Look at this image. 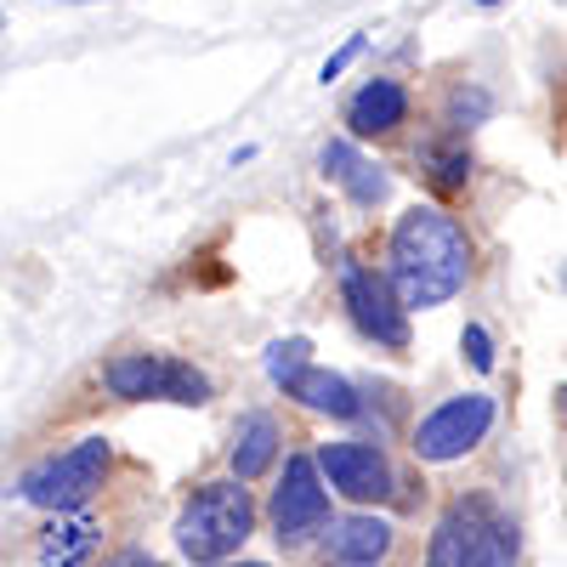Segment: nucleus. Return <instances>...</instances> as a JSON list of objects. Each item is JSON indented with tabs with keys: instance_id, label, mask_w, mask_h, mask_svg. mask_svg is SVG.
I'll return each instance as SVG.
<instances>
[{
	"instance_id": "obj_14",
	"label": "nucleus",
	"mask_w": 567,
	"mask_h": 567,
	"mask_svg": "<svg viewBox=\"0 0 567 567\" xmlns=\"http://www.w3.org/2000/svg\"><path fill=\"white\" fill-rule=\"evenodd\" d=\"M386 545H392V528L381 516H347V523L329 528V550H336V561H352V567L381 561Z\"/></svg>"
},
{
	"instance_id": "obj_18",
	"label": "nucleus",
	"mask_w": 567,
	"mask_h": 567,
	"mask_svg": "<svg viewBox=\"0 0 567 567\" xmlns=\"http://www.w3.org/2000/svg\"><path fill=\"white\" fill-rule=\"evenodd\" d=\"M488 91H454L449 97V125H477V120H488Z\"/></svg>"
},
{
	"instance_id": "obj_13",
	"label": "nucleus",
	"mask_w": 567,
	"mask_h": 567,
	"mask_svg": "<svg viewBox=\"0 0 567 567\" xmlns=\"http://www.w3.org/2000/svg\"><path fill=\"white\" fill-rule=\"evenodd\" d=\"M290 398L307 403V409H318V414H336V420H352L358 414L352 381H347V374H336V369H318V363H307L296 381H290Z\"/></svg>"
},
{
	"instance_id": "obj_10",
	"label": "nucleus",
	"mask_w": 567,
	"mask_h": 567,
	"mask_svg": "<svg viewBox=\"0 0 567 567\" xmlns=\"http://www.w3.org/2000/svg\"><path fill=\"white\" fill-rule=\"evenodd\" d=\"M318 165H323L329 182L347 187L352 205H386V199H392V176H386L381 165H369V159L358 154V142H347V136H329L323 154H318Z\"/></svg>"
},
{
	"instance_id": "obj_21",
	"label": "nucleus",
	"mask_w": 567,
	"mask_h": 567,
	"mask_svg": "<svg viewBox=\"0 0 567 567\" xmlns=\"http://www.w3.org/2000/svg\"><path fill=\"white\" fill-rule=\"evenodd\" d=\"M114 567H159V561H154V556H142V550H125Z\"/></svg>"
},
{
	"instance_id": "obj_11",
	"label": "nucleus",
	"mask_w": 567,
	"mask_h": 567,
	"mask_svg": "<svg viewBox=\"0 0 567 567\" xmlns=\"http://www.w3.org/2000/svg\"><path fill=\"white\" fill-rule=\"evenodd\" d=\"M409 120V91L398 80H363L358 97L347 103V125L352 136H386Z\"/></svg>"
},
{
	"instance_id": "obj_24",
	"label": "nucleus",
	"mask_w": 567,
	"mask_h": 567,
	"mask_svg": "<svg viewBox=\"0 0 567 567\" xmlns=\"http://www.w3.org/2000/svg\"><path fill=\"white\" fill-rule=\"evenodd\" d=\"M329 567H352V561H329Z\"/></svg>"
},
{
	"instance_id": "obj_20",
	"label": "nucleus",
	"mask_w": 567,
	"mask_h": 567,
	"mask_svg": "<svg viewBox=\"0 0 567 567\" xmlns=\"http://www.w3.org/2000/svg\"><path fill=\"white\" fill-rule=\"evenodd\" d=\"M363 52H369V34H347V45H341V52L323 63V74H318V80H323V85H336V80H341V74H347V69L363 58Z\"/></svg>"
},
{
	"instance_id": "obj_16",
	"label": "nucleus",
	"mask_w": 567,
	"mask_h": 567,
	"mask_svg": "<svg viewBox=\"0 0 567 567\" xmlns=\"http://www.w3.org/2000/svg\"><path fill=\"white\" fill-rule=\"evenodd\" d=\"M307 363H312V341H307V336H284V341L267 347V381L290 392V381H296Z\"/></svg>"
},
{
	"instance_id": "obj_5",
	"label": "nucleus",
	"mask_w": 567,
	"mask_h": 567,
	"mask_svg": "<svg viewBox=\"0 0 567 567\" xmlns=\"http://www.w3.org/2000/svg\"><path fill=\"white\" fill-rule=\"evenodd\" d=\"M103 471H109V443L103 437H85L52 460H40L29 477H23V499L40 511H80L91 494L103 488Z\"/></svg>"
},
{
	"instance_id": "obj_26",
	"label": "nucleus",
	"mask_w": 567,
	"mask_h": 567,
	"mask_svg": "<svg viewBox=\"0 0 567 567\" xmlns=\"http://www.w3.org/2000/svg\"><path fill=\"white\" fill-rule=\"evenodd\" d=\"M69 7H74V0H69Z\"/></svg>"
},
{
	"instance_id": "obj_3",
	"label": "nucleus",
	"mask_w": 567,
	"mask_h": 567,
	"mask_svg": "<svg viewBox=\"0 0 567 567\" xmlns=\"http://www.w3.org/2000/svg\"><path fill=\"white\" fill-rule=\"evenodd\" d=\"M425 567H516V528L488 499H460L437 523Z\"/></svg>"
},
{
	"instance_id": "obj_8",
	"label": "nucleus",
	"mask_w": 567,
	"mask_h": 567,
	"mask_svg": "<svg viewBox=\"0 0 567 567\" xmlns=\"http://www.w3.org/2000/svg\"><path fill=\"white\" fill-rule=\"evenodd\" d=\"M341 301H347L352 323L363 329L369 341H381V347H392V352L409 347V312L398 307V296L386 290L381 272L347 261V267H341Z\"/></svg>"
},
{
	"instance_id": "obj_15",
	"label": "nucleus",
	"mask_w": 567,
	"mask_h": 567,
	"mask_svg": "<svg viewBox=\"0 0 567 567\" xmlns=\"http://www.w3.org/2000/svg\"><path fill=\"white\" fill-rule=\"evenodd\" d=\"M91 550H97V523H85V516H58L52 528L40 539V561L45 567H80Z\"/></svg>"
},
{
	"instance_id": "obj_6",
	"label": "nucleus",
	"mask_w": 567,
	"mask_h": 567,
	"mask_svg": "<svg viewBox=\"0 0 567 567\" xmlns=\"http://www.w3.org/2000/svg\"><path fill=\"white\" fill-rule=\"evenodd\" d=\"M488 425H494V398H483V392L449 398V403H437L414 425V454L432 460V465H449V460L477 449L488 437Z\"/></svg>"
},
{
	"instance_id": "obj_25",
	"label": "nucleus",
	"mask_w": 567,
	"mask_h": 567,
	"mask_svg": "<svg viewBox=\"0 0 567 567\" xmlns=\"http://www.w3.org/2000/svg\"><path fill=\"white\" fill-rule=\"evenodd\" d=\"M0 34H7V18H0Z\"/></svg>"
},
{
	"instance_id": "obj_12",
	"label": "nucleus",
	"mask_w": 567,
	"mask_h": 567,
	"mask_svg": "<svg viewBox=\"0 0 567 567\" xmlns=\"http://www.w3.org/2000/svg\"><path fill=\"white\" fill-rule=\"evenodd\" d=\"M278 443L284 437H278V420L272 414H261V409L245 414L239 432H233V454H227L233 460V483H256L261 471L278 460Z\"/></svg>"
},
{
	"instance_id": "obj_7",
	"label": "nucleus",
	"mask_w": 567,
	"mask_h": 567,
	"mask_svg": "<svg viewBox=\"0 0 567 567\" xmlns=\"http://www.w3.org/2000/svg\"><path fill=\"white\" fill-rule=\"evenodd\" d=\"M323 523H329V488L318 477V465H312V454H290L284 460V483L272 488V528H278V539L301 545Z\"/></svg>"
},
{
	"instance_id": "obj_9",
	"label": "nucleus",
	"mask_w": 567,
	"mask_h": 567,
	"mask_svg": "<svg viewBox=\"0 0 567 567\" xmlns=\"http://www.w3.org/2000/svg\"><path fill=\"white\" fill-rule=\"evenodd\" d=\"M312 465L329 477V488L358 499V505L392 494V465H386V454L374 449V443H323L312 454Z\"/></svg>"
},
{
	"instance_id": "obj_19",
	"label": "nucleus",
	"mask_w": 567,
	"mask_h": 567,
	"mask_svg": "<svg viewBox=\"0 0 567 567\" xmlns=\"http://www.w3.org/2000/svg\"><path fill=\"white\" fill-rule=\"evenodd\" d=\"M460 347H465V358H471V369H477V374L494 369V341H488V329H483V323H465Z\"/></svg>"
},
{
	"instance_id": "obj_17",
	"label": "nucleus",
	"mask_w": 567,
	"mask_h": 567,
	"mask_svg": "<svg viewBox=\"0 0 567 567\" xmlns=\"http://www.w3.org/2000/svg\"><path fill=\"white\" fill-rule=\"evenodd\" d=\"M425 176H432L443 194H454V187H465V176H471V159H465V148H449V154H437V148H425Z\"/></svg>"
},
{
	"instance_id": "obj_4",
	"label": "nucleus",
	"mask_w": 567,
	"mask_h": 567,
	"mask_svg": "<svg viewBox=\"0 0 567 567\" xmlns=\"http://www.w3.org/2000/svg\"><path fill=\"white\" fill-rule=\"evenodd\" d=\"M103 381L125 403H148V398L194 403V409L210 403V374H199L194 363H182V358H165V352H120V358H109Z\"/></svg>"
},
{
	"instance_id": "obj_2",
	"label": "nucleus",
	"mask_w": 567,
	"mask_h": 567,
	"mask_svg": "<svg viewBox=\"0 0 567 567\" xmlns=\"http://www.w3.org/2000/svg\"><path fill=\"white\" fill-rule=\"evenodd\" d=\"M250 528H256L250 488L245 483H205L187 499V511L176 516V545L194 561H221L250 539Z\"/></svg>"
},
{
	"instance_id": "obj_1",
	"label": "nucleus",
	"mask_w": 567,
	"mask_h": 567,
	"mask_svg": "<svg viewBox=\"0 0 567 567\" xmlns=\"http://www.w3.org/2000/svg\"><path fill=\"white\" fill-rule=\"evenodd\" d=\"M392 272H386V290L398 296L403 312H425V307H443L465 290L471 278V239L465 227L437 210V205H414L398 216L392 227Z\"/></svg>"
},
{
	"instance_id": "obj_23",
	"label": "nucleus",
	"mask_w": 567,
	"mask_h": 567,
	"mask_svg": "<svg viewBox=\"0 0 567 567\" xmlns=\"http://www.w3.org/2000/svg\"><path fill=\"white\" fill-rule=\"evenodd\" d=\"M477 7H499V0H477Z\"/></svg>"
},
{
	"instance_id": "obj_22",
	"label": "nucleus",
	"mask_w": 567,
	"mask_h": 567,
	"mask_svg": "<svg viewBox=\"0 0 567 567\" xmlns=\"http://www.w3.org/2000/svg\"><path fill=\"white\" fill-rule=\"evenodd\" d=\"M239 567H267V561H239Z\"/></svg>"
}]
</instances>
